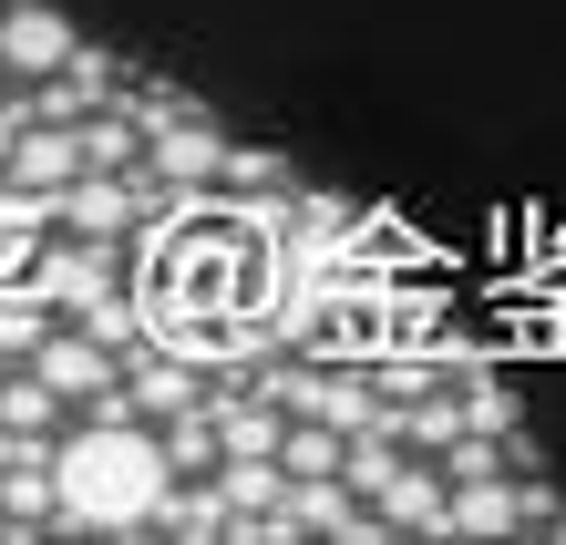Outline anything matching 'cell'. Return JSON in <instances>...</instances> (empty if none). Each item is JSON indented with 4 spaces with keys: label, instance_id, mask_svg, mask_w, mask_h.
Here are the masks:
<instances>
[{
    "label": "cell",
    "instance_id": "cell-1",
    "mask_svg": "<svg viewBox=\"0 0 566 545\" xmlns=\"http://www.w3.org/2000/svg\"><path fill=\"white\" fill-rule=\"evenodd\" d=\"M165 494H176V463L145 432V412H93L73 432H52V535H155Z\"/></svg>",
    "mask_w": 566,
    "mask_h": 545
},
{
    "label": "cell",
    "instance_id": "cell-2",
    "mask_svg": "<svg viewBox=\"0 0 566 545\" xmlns=\"http://www.w3.org/2000/svg\"><path fill=\"white\" fill-rule=\"evenodd\" d=\"M31 289L52 298V319H83L104 289H124V237H42V258H31Z\"/></svg>",
    "mask_w": 566,
    "mask_h": 545
},
{
    "label": "cell",
    "instance_id": "cell-3",
    "mask_svg": "<svg viewBox=\"0 0 566 545\" xmlns=\"http://www.w3.org/2000/svg\"><path fill=\"white\" fill-rule=\"evenodd\" d=\"M217 165H227V124H217L207 104L165 114V124L145 134V176H155L165 196H207V186H217Z\"/></svg>",
    "mask_w": 566,
    "mask_h": 545
},
{
    "label": "cell",
    "instance_id": "cell-4",
    "mask_svg": "<svg viewBox=\"0 0 566 545\" xmlns=\"http://www.w3.org/2000/svg\"><path fill=\"white\" fill-rule=\"evenodd\" d=\"M31 370L52 381V401H62V412H93V401L124 381V350H104V339H93V329H73V319H52V329H42V350H31Z\"/></svg>",
    "mask_w": 566,
    "mask_h": 545
},
{
    "label": "cell",
    "instance_id": "cell-5",
    "mask_svg": "<svg viewBox=\"0 0 566 545\" xmlns=\"http://www.w3.org/2000/svg\"><path fill=\"white\" fill-rule=\"evenodd\" d=\"M73 176H83V134H73V124H42V114H21L11 155H0V186H21V196H62Z\"/></svg>",
    "mask_w": 566,
    "mask_h": 545
},
{
    "label": "cell",
    "instance_id": "cell-6",
    "mask_svg": "<svg viewBox=\"0 0 566 545\" xmlns=\"http://www.w3.org/2000/svg\"><path fill=\"white\" fill-rule=\"evenodd\" d=\"M371 515H381L391 535H432V545H443V463H432V453H402V463L371 484Z\"/></svg>",
    "mask_w": 566,
    "mask_h": 545
},
{
    "label": "cell",
    "instance_id": "cell-7",
    "mask_svg": "<svg viewBox=\"0 0 566 545\" xmlns=\"http://www.w3.org/2000/svg\"><path fill=\"white\" fill-rule=\"evenodd\" d=\"M62 52H73V21L52 0H0V73L11 83H42Z\"/></svg>",
    "mask_w": 566,
    "mask_h": 545
},
{
    "label": "cell",
    "instance_id": "cell-8",
    "mask_svg": "<svg viewBox=\"0 0 566 545\" xmlns=\"http://www.w3.org/2000/svg\"><path fill=\"white\" fill-rule=\"evenodd\" d=\"M505 535H515V473L443 484V545H505Z\"/></svg>",
    "mask_w": 566,
    "mask_h": 545
},
{
    "label": "cell",
    "instance_id": "cell-9",
    "mask_svg": "<svg viewBox=\"0 0 566 545\" xmlns=\"http://www.w3.org/2000/svg\"><path fill=\"white\" fill-rule=\"evenodd\" d=\"M269 186H289V155H269V145H227L217 196H269Z\"/></svg>",
    "mask_w": 566,
    "mask_h": 545
},
{
    "label": "cell",
    "instance_id": "cell-10",
    "mask_svg": "<svg viewBox=\"0 0 566 545\" xmlns=\"http://www.w3.org/2000/svg\"><path fill=\"white\" fill-rule=\"evenodd\" d=\"M11 134H21V104H11V93H0V155H11Z\"/></svg>",
    "mask_w": 566,
    "mask_h": 545
}]
</instances>
